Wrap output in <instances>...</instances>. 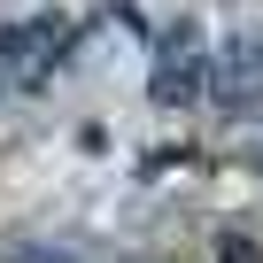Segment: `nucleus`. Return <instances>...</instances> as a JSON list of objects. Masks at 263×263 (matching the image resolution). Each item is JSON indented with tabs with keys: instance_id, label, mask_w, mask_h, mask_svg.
Segmentation results:
<instances>
[{
	"instance_id": "7ed1b4c3",
	"label": "nucleus",
	"mask_w": 263,
	"mask_h": 263,
	"mask_svg": "<svg viewBox=\"0 0 263 263\" xmlns=\"http://www.w3.org/2000/svg\"><path fill=\"white\" fill-rule=\"evenodd\" d=\"M16 263H78V255H62V248H24Z\"/></svg>"
},
{
	"instance_id": "f03ea898",
	"label": "nucleus",
	"mask_w": 263,
	"mask_h": 263,
	"mask_svg": "<svg viewBox=\"0 0 263 263\" xmlns=\"http://www.w3.org/2000/svg\"><path fill=\"white\" fill-rule=\"evenodd\" d=\"M209 85V54H201V31L194 24H171L163 39H155V78H147V93L163 101V108H178V101H194Z\"/></svg>"
},
{
	"instance_id": "20e7f679",
	"label": "nucleus",
	"mask_w": 263,
	"mask_h": 263,
	"mask_svg": "<svg viewBox=\"0 0 263 263\" xmlns=\"http://www.w3.org/2000/svg\"><path fill=\"white\" fill-rule=\"evenodd\" d=\"M224 263H255V248H248V240L232 232V240H224Z\"/></svg>"
},
{
	"instance_id": "39448f33",
	"label": "nucleus",
	"mask_w": 263,
	"mask_h": 263,
	"mask_svg": "<svg viewBox=\"0 0 263 263\" xmlns=\"http://www.w3.org/2000/svg\"><path fill=\"white\" fill-rule=\"evenodd\" d=\"M255 171H263V147H255Z\"/></svg>"
},
{
	"instance_id": "f257e3e1",
	"label": "nucleus",
	"mask_w": 263,
	"mask_h": 263,
	"mask_svg": "<svg viewBox=\"0 0 263 263\" xmlns=\"http://www.w3.org/2000/svg\"><path fill=\"white\" fill-rule=\"evenodd\" d=\"M62 47H70V24L62 16H31V24H16L8 39H0V78H8L16 93H39L47 70L62 62Z\"/></svg>"
}]
</instances>
